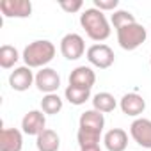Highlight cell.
Instances as JSON below:
<instances>
[{
    "label": "cell",
    "mask_w": 151,
    "mask_h": 151,
    "mask_svg": "<svg viewBox=\"0 0 151 151\" xmlns=\"http://www.w3.org/2000/svg\"><path fill=\"white\" fill-rule=\"evenodd\" d=\"M100 139H101V133H100V132L78 128L77 140H78L80 149H82V147H89V146H100Z\"/></svg>",
    "instance_id": "cell-21"
},
{
    "label": "cell",
    "mask_w": 151,
    "mask_h": 151,
    "mask_svg": "<svg viewBox=\"0 0 151 151\" xmlns=\"http://www.w3.org/2000/svg\"><path fill=\"white\" fill-rule=\"evenodd\" d=\"M103 126H105V117L101 112L98 110H86L82 116H80V121H78V128H86V130H94V132H103Z\"/></svg>",
    "instance_id": "cell-15"
},
{
    "label": "cell",
    "mask_w": 151,
    "mask_h": 151,
    "mask_svg": "<svg viewBox=\"0 0 151 151\" xmlns=\"http://www.w3.org/2000/svg\"><path fill=\"white\" fill-rule=\"evenodd\" d=\"M46 117L43 110H30L23 116L22 119V132L27 135H39L41 132H45L46 128Z\"/></svg>",
    "instance_id": "cell-10"
},
{
    "label": "cell",
    "mask_w": 151,
    "mask_h": 151,
    "mask_svg": "<svg viewBox=\"0 0 151 151\" xmlns=\"http://www.w3.org/2000/svg\"><path fill=\"white\" fill-rule=\"evenodd\" d=\"M103 142L109 151H124L128 146V133L121 128H112L105 133Z\"/></svg>",
    "instance_id": "cell-14"
},
{
    "label": "cell",
    "mask_w": 151,
    "mask_h": 151,
    "mask_svg": "<svg viewBox=\"0 0 151 151\" xmlns=\"http://www.w3.org/2000/svg\"><path fill=\"white\" fill-rule=\"evenodd\" d=\"M62 98L57 94V93H53V94H45L43 96V100H41V110L45 112V114H50V116H53V114H59L60 110H62Z\"/></svg>",
    "instance_id": "cell-19"
},
{
    "label": "cell",
    "mask_w": 151,
    "mask_h": 151,
    "mask_svg": "<svg viewBox=\"0 0 151 151\" xmlns=\"http://www.w3.org/2000/svg\"><path fill=\"white\" fill-rule=\"evenodd\" d=\"M80 151H101L100 146H89V147H82Z\"/></svg>",
    "instance_id": "cell-25"
},
{
    "label": "cell",
    "mask_w": 151,
    "mask_h": 151,
    "mask_svg": "<svg viewBox=\"0 0 151 151\" xmlns=\"http://www.w3.org/2000/svg\"><path fill=\"white\" fill-rule=\"evenodd\" d=\"M94 82H96V73L89 66H78L69 75V86L80 87V89H89L91 91Z\"/></svg>",
    "instance_id": "cell-11"
},
{
    "label": "cell",
    "mask_w": 151,
    "mask_h": 151,
    "mask_svg": "<svg viewBox=\"0 0 151 151\" xmlns=\"http://www.w3.org/2000/svg\"><path fill=\"white\" fill-rule=\"evenodd\" d=\"M0 13L6 18H29L32 14L30 0H2Z\"/></svg>",
    "instance_id": "cell-6"
},
{
    "label": "cell",
    "mask_w": 151,
    "mask_h": 151,
    "mask_svg": "<svg viewBox=\"0 0 151 151\" xmlns=\"http://www.w3.org/2000/svg\"><path fill=\"white\" fill-rule=\"evenodd\" d=\"M20 59V53L14 46L11 45H2V48H0V66H2L4 69H11Z\"/></svg>",
    "instance_id": "cell-20"
},
{
    "label": "cell",
    "mask_w": 151,
    "mask_h": 151,
    "mask_svg": "<svg viewBox=\"0 0 151 151\" xmlns=\"http://www.w3.org/2000/svg\"><path fill=\"white\" fill-rule=\"evenodd\" d=\"M80 25L93 41H105L110 36V25L107 16L96 7H89L80 14Z\"/></svg>",
    "instance_id": "cell-1"
},
{
    "label": "cell",
    "mask_w": 151,
    "mask_h": 151,
    "mask_svg": "<svg viewBox=\"0 0 151 151\" xmlns=\"http://www.w3.org/2000/svg\"><path fill=\"white\" fill-rule=\"evenodd\" d=\"M110 22H112L114 29L117 30V29H121V27H124V25H128V23H135L137 20H135V16H133L130 11L119 9V11H114V14H112Z\"/></svg>",
    "instance_id": "cell-22"
},
{
    "label": "cell",
    "mask_w": 151,
    "mask_h": 151,
    "mask_svg": "<svg viewBox=\"0 0 151 151\" xmlns=\"http://www.w3.org/2000/svg\"><path fill=\"white\" fill-rule=\"evenodd\" d=\"M86 55H87V60L94 68H100V69H109L114 64V59H116L112 48L109 45H103V43H96V45L89 46Z\"/></svg>",
    "instance_id": "cell-4"
},
{
    "label": "cell",
    "mask_w": 151,
    "mask_h": 151,
    "mask_svg": "<svg viewBox=\"0 0 151 151\" xmlns=\"http://www.w3.org/2000/svg\"><path fill=\"white\" fill-rule=\"evenodd\" d=\"M149 64H151V59H149Z\"/></svg>",
    "instance_id": "cell-26"
},
{
    "label": "cell",
    "mask_w": 151,
    "mask_h": 151,
    "mask_svg": "<svg viewBox=\"0 0 151 151\" xmlns=\"http://www.w3.org/2000/svg\"><path fill=\"white\" fill-rule=\"evenodd\" d=\"M36 87L45 94H53L60 87V77L53 68H43L36 75Z\"/></svg>",
    "instance_id": "cell-7"
},
{
    "label": "cell",
    "mask_w": 151,
    "mask_h": 151,
    "mask_svg": "<svg viewBox=\"0 0 151 151\" xmlns=\"http://www.w3.org/2000/svg\"><path fill=\"white\" fill-rule=\"evenodd\" d=\"M119 6V0H94V7L98 11H116V7Z\"/></svg>",
    "instance_id": "cell-24"
},
{
    "label": "cell",
    "mask_w": 151,
    "mask_h": 151,
    "mask_svg": "<svg viewBox=\"0 0 151 151\" xmlns=\"http://www.w3.org/2000/svg\"><path fill=\"white\" fill-rule=\"evenodd\" d=\"M23 62L27 68H46L48 62L53 60L55 57V45L48 39H37L32 41L29 46L23 50Z\"/></svg>",
    "instance_id": "cell-2"
},
{
    "label": "cell",
    "mask_w": 151,
    "mask_h": 151,
    "mask_svg": "<svg viewBox=\"0 0 151 151\" xmlns=\"http://www.w3.org/2000/svg\"><path fill=\"white\" fill-rule=\"evenodd\" d=\"M59 6L66 11V13H77V11H80L82 7H84V2L82 0H62V2H59Z\"/></svg>",
    "instance_id": "cell-23"
},
{
    "label": "cell",
    "mask_w": 151,
    "mask_h": 151,
    "mask_svg": "<svg viewBox=\"0 0 151 151\" xmlns=\"http://www.w3.org/2000/svg\"><path fill=\"white\" fill-rule=\"evenodd\" d=\"M130 135L139 146L151 151V119H144V117L135 119L130 124Z\"/></svg>",
    "instance_id": "cell-8"
},
{
    "label": "cell",
    "mask_w": 151,
    "mask_h": 151,
    "mask_svg": "<svg viewBox=\"0 0 151 151\" xmlns=\"http://www.w3.org/2000/svg\"><path fill=\"white\" fill-rule=\"evenodd\" d=\"M23 135L16 128H2L0 132V151H22Z\"/></svg>",
    "instance_id": "cell-13"
},
{
    "label": "cell",
    "mask_w": 151,
    "mask_h": 151,
    "mask_svg": "<svg viewBox=\"0 0 151 151\" xmlns=\"http://www.w3.org/2000/svg\"><path fill=\"white\" fill-rule=\"evenodd\" d=\"M64 96L66 100L71 103V105H84L89 98H91V91L89 89H80V87H75V86H68L66 91H64Z\"/></svg>",
    "instance_id": "cell-18"
},
{
    "label": "cell",
    "mask_w": 151,
    "mask_h": 151,
    "mask_svg": "<svg viewBox=\"0 0 151 151\" xmlns=\"http://www.w3.org/2000/svg\"><path fill=\"white\" fill-rule=\"evenodd\" d=\"M86 52V43H84V37L78 36V34H66L62 39H60V53L62 57H66L68 60H77L84 55Z\"/></svg>",
    "instance_id": "cell-5"
},
{
    "label": "cell",
    "mask_w": 151,
    "mask_h": 151,
    "mask_svg": "<svg viewBox=\"0 0 151 151\" xmlns=\"http://www.w3.org/2000/svg\"><path fill=\"white\" fill-rule=\"evenodd\" d=\"M36 146H37V151H59V147H60V139H59V135H57L53 130L46 128L45 132H41V133L37 135Z\"/></svg>",
    "instance_id": "cell-16"
},
{
    "label": "cell",
    "mask_w": 151,
    "mask_h": 151,
    "mask_svg": "<svg viewBox=\"0 0 151 151\" xmlns=\"http://www.w3.org/2000/svg\"><path fill=\"white\" fill-rule=\"evenodd\" d=\"M119 107H121L123 114L137 117V116H140L146 110V100L140 94H137V93H128V94H124L121 98Z\"/></svg>",
    "instance_id": "cell-12"
},
{
    "label": "cell",
    "mask_w": 151,
    "mask_h": 151,
    "mask_svg": "<svg viewBox=\"0 0 151 151\" xmlns=\"http://www.w3.org/2000/svg\"><path fill=\"white\" fill-rule=\"evenodd\" d=\"M116 32H117V43H119V46L123 50H128V52L137 50L146 41V37H147L146 29L140 23H137V22L135 23H128V25L117 29Z\"/></svg>",
    "instance_id": "cell-3"
},
{
    "label": "cell",
    "mask_w": 151,
    "mask_h": 151,
    "mask_svg": "<svg viewBox=\"0 0 151 151\" xmlns=\"http://www.w3.org/2000/svg\"><path fill=\"white\" fill-rule=\"evenodd\" d=\"M116 107H117V101L110 93H98L93 96V109L101 112V114L112 112Z\"/></svg>",
    "instance_id": "cell-17"
},
{
    "label": "cell",
    "mask_w": 151,
    "mask_h": 151,
    "mask_svg": "<svg viewBox=\"0 0 151 151\" xmlns=\"http://www.w3.org/2000/svg\"><path fill=\"white\" fill-rule=\"evenodd\" d=\"M32 84H36V77L30 68L27 66H20L16 68L11 75H9V86L13 91H18V93H23L27 91Z\"/></svg>",
    "instance_id": "cell-9"
}]
</instances>
